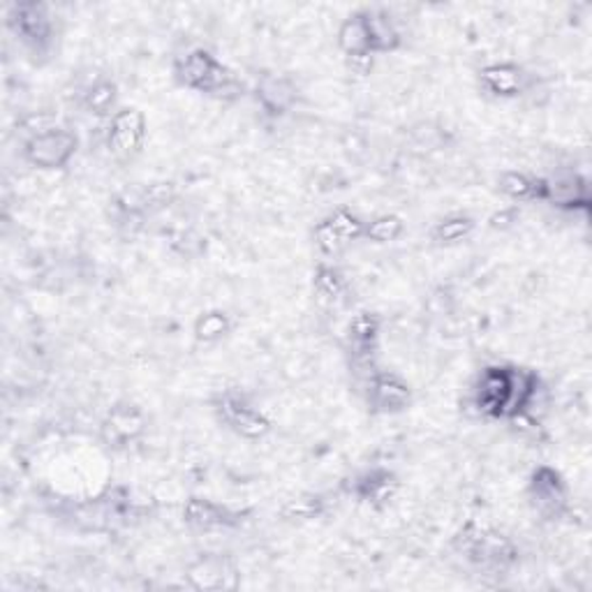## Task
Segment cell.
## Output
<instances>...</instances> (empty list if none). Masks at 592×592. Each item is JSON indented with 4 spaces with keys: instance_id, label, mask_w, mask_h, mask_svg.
<instances>
[{
    "instance_id": "obj_21",
    "label": "cell",
    "mask_w": 592,
    "mask_h": 592,
    "mask_svg": "<svg viewBox=\"0 0 592 592\" xmlns=\"http://www.w3.org/2000/svg\"><path fill=\"white\" fill-rule=\"evenodd\" d=\"M498 186L514 202H545V179L539 177L524 175V171H505Z\"/></svg>"
},
{
    "instance_id": "obj_14",
    "label": "cell",
    "mask_w": 592,
    "mask_h": 592,
    "mask_svg": "<svg viewBox=\"0 0 592 592\" xmlns=\"http://www.w3.org/2000/svg\"><path fill=\"white\" fill-rule=\"evenodd\" d=\"M338 46L340 52L348 59L355 72L366 74L373 67V49H370V35H368V21H366V10H359L350 14L340 23L338 29Z\"/></svg>"
},
{
    "instance_id": "obj_6",
    "label": "cell",
    "mask_w": 592,
    "mask_h": 592,
    "mask_svg": "<svg viewBox=\"0 0 592 592\" xmlns=\"http://www.w3.org/2000/svg\"><path fill=\"white\" fill-rule=\"evenodd\" d=\"M148 126L146 116L137 107H120L109 120L105 130V144L109 154L118 160H135L146 144Z\"/></svg>"
},
{
    "instance_id": "obj_16",
    "label": "cell",
    "mask_w": 592,
    "mask_h": 592,
    "mask_svg": "<svg viewBox=\"0 0 592 592\" xmlns=\"http://www.w3.org/2000/svg\"><path fill=\"white\" fill-rule=\"evenodd\" d=\"M528 74L516 63H490L479 70V88L498 101H514L526 93Z\"/></svg>"
},
{
    "instance_id": "obj_5",
    "label": "cell",
    "mask_w": 592,
    "mask_h": 592,
    "mask_svg": "<svg viewBox=\"0 0 592 592\" xmlns=\"http://www.w3.org/2000/svg\"><path fill=\"white\" fill-rule=\"evenodd\" d=\"M213 412L232 433L243 440H262L271 433V419L243 391L228 389L215 397Z\"/></svg>"
},
{
    "instance_id": "obj_23",
    "label": "cell",
    "mask_w": 592,
    "mask_h": 592,
    "mask_svg": "<svg viewBox=\"0 0 592 592\" xmlns=\"http://www.w3.org/2000/svg\"><path fill=\"white\" fill-rule=\"evenodd\" d=\"M475 228H477V222L473 215L454 213V215H447V218H442L440 222H435L431 239L435 245H456V243L471 236L475 232Z\"/></svg>"
},
{
    "instance_id": "obj_25",
    "label": "cell",
    "mask_w": 592,
    "mask_h": 592,
    "mask_svg": "<svg viewBox=\"0 0 592 592\" xmlns=\"http://www.w3.org/2000/svg\"><path fill=\"white\" fill-rule=\"evenodd\" d=\"M405 232V222L401 215L397 213H384V215H378L376 220L366 222V232H363V239L366 241H373V243H393L399 241Z\"/></svg>"
},
{
    "instance_id": "obj_10",
    "label": "cell",
    "mask_w": 592,
    "mask_h": 592,
    "mask_svg": "<svg viewBox=\"0 0 592 592\" xmlns=\"http://www.w3.org/2000/svg\"><path fill=\"white\" fill-rule=\"evenodd\" d=\"M382 319L376 313H359L352 317L348 327V350L352 357L355 373L363 380L370 378L378 370L376 357L380 345Z\"/></svg>"
},
{
    "instance_id": "obj_19",
    "label": "cell",
    "mask_w": 592,
    "mask_h": 592,
    "mask_svg": "<svg viewBox=\"0 0 592 592\" xmlns=\"http://www.w3.org/2000/svg\"><path fill=\"white\" fill-rule=\"evenodd\" d=\"M118 86L109 77H97L91 82L80 97V107L93 116V118H105L109 120L120 107H118Z\"/></svg>"
},
{
    "instance_id": "obj_20",
    "label": "cell",
    "mask_w": 592,
    "mask_h": 592,
    "mask_svg": "<svg viewBox=\"0 0 592 592\" xmlns=\"http://www.w3.org/2000/svg\"><path fill=\"white\" fill-rule=\"evenodd\" d=\"M368 21V35H370V49L373 54H393L403 44V35L397 27V21L391 19L384 10H366Z\"/></svg>"
},
{
    "instance_id": "obj_22",
    "label": "cell",
    "mask_w": 592,
    "mask_h": 592,
    "mask_svg": "<svg viewBox=\"0 0 592 592\" xmlns=\"http://www.w3.org/2000/svg\"><path fill=\"white\" fill-rule=\"evenodd\" d=\"M313 287L317 299L323 304L336 306L345 299V292H348V283H345L342 274L336 266L329 264H319L313 274Z\"/></svg>"
},
{
    "instance_id": "obj_2",
    "label": "cell",
    "mask_w": 592,
    "mask_h": 592,
    "mask_svg": "<svg viewBox=\"0 0 592 592\" xmlns=\"http://www.w3.org/2000/svg\"><path fill=\"white\" fill-rule=\"evenodd\" d=\"M454 551L484 574H507L518 562V549L514 541L477 521H467L452 539Z\"/></svg>"
},
{
    "instance_id": "obj_12",
    "label": "cell",
    "mask_w": 592,
    "mask_h": 592,
    "mask_svg": "<svg viewBox=\"0 0 592 592\" xmlns=\"http://www.w3.org/2000/svg\"><path fill=\"white\" fill-rule=\"evenodd\" d=\"M363 397L368 410L376 414H399L412 405L410 384L397 373H384V370H376L363 380Z\"/></svg>"
},
{
    "instance_id": "obj_30",
    "label": "cell",
    "mask_w": 592,
    "mask_h": 592,
    "mask_svg": "<svg viewBox=\"0 0 592 592\" xmlns=\"http://www.w3.org/2000/svg\"><path fill=\"white\" fill-rule=\"evenodd\" d=\"M516 215H518L516 209H505V211H500V213H496V215H490L488 225H490L493 230H505V228L511 225V222H516Z\"/></svg>"
},
{
    "instance_id": "obj_9",
    "label": "cell",
    "mask_w": 592,
    "mask_h": 592,
    "mask_svg": "<svg viewBox=\"0 0 592 592\" xmlns=\"http://www.w3.org/2000/svg\"><path fill=\"white\" fill-rule=\"evenodd\" d=\"M253 97L268 118H283L299 105V86L289 74L262 70L253 84Z\"/></svg>"
},
{
    "instance_id": "obj_1",
    "label": "cell",
    "mask_w": 592,
    "mask_h": 592,
    "mask_svg": "<svg viewBox=\"0 0 592 592\" xmlns=\"http://www.w3.org/2000/svg\"><path fill=\"white\" fill-rule=\"evenodd\" d=\"M175 80L179 86L215 97V101H236L245 91L236 72L202 46L175 59Z\"/></svg>"
},
{
    "instance_id": "obj_7",
    "label": "cell",
    "mask_w": 592,
    "mask_h": 592,
    "mask_svg": "<svg viewBox=\"0 0 592 592\" xmlns=\"http://www.w3.org/2000/svg\"><path fill=\"white\" fill-rule=\"evenodd\" d=\"M528 498L532 509L545 521H560L570 511V488H567L562 475L549 465H541L532 473L528 484Z\"/></svg>"
},
{
    "instance_id": "obj_13",
    "label": "cell",
    "mask_w": 592,
    "mask_h": 592,
    "mask_svg": "<svg viewBox=\"0 0 592 592\" xmlns=\"http://www.w3.org/2000/svg\"><path fill=\"white\" fill-rule=\"evenodd\" d=\"M514 380V366H488L477 380L473 403L486 419H505Z\"/></svg>"
},
{
    "instance_id": "obj_18",
    "label": "cell",
    "mask_w": 592,
    "mask_h": 592,
    "mask_svg": "<svg viewBox=\"0 0 592 592\" xmlns=\"http://www.w3.org/2000/svg\"><path fill=\"white\" fill-rule=\"evenodd\" d=\"M399 493V477L384 467H373V471H366L352 482V496L359 503H366L376 509L387 507Z\"/></svg>"
},
{
    "instance_id": "obj_8",
    "label": "cell",
    "mask_w": 592,
    "mask_h": 592,
    "mask_svg": "<svg viewBox=\"0 0 592 592\" xmlns=\"http://www.w3.org/2000/svg\"><path fill=\"white\" fill-rule=\"evenodd\" d=\"M186 585L200 592H228L241 585L239 567L222 553H204L186 567Z\"/></svg>"
},
{
    "instance_id": "obj_29",
    "label": "cell",
    "mask_w": 592,
    "mask_h": 592,
    "mask_svg": "<svg viewBox=\"0 0 592 592\" xmlns=\"http://www.w3.org/2000/svg\"><path fill=\"white\" fill-rule=\"evenodd\" d=\"M315 245L319 249V253L327 255V257L340 255L345 249H348V245H345V243L336 236V232L327 225L325 220L319 222V225L315 228Z\"/></svg>"
},
{
    "instance_id": "obj_26",
    "label": "cell",
    "mask_w": 592,
    "mask_h": 592,
    "mask_svg": "<svg viewBox=\"0 0 592 592\" xmlns=\"http://www.w3.org/2000/svg\"><path fill=\"white\" fill-rule=\"evenodd\" d=\"M327 225L336 232V236L345 243V245H350L355 241H361L363 239V232H366V222L348 211V209H336L331 215L325 218Z\"/></svg>"
},
{
    "instance_id": "obj_11",
    "label": "cell",
    "mask_w": 592,
    "mask_h": 592,
    "mask_svg": "<svg viewBox=\"0 0 592 592\" xmlns=\"http://www.w3.org/2000/svg\"><path fill=\"white\" fill-rule=\"evenodd\" d=\"M146 433V414L139 405L130 401L114 403L101 424V437L109 450H128Z\"/></svg>"
},
{
    "instance_id": "obj_28",
    "label": "cell",
    "mask_w": 592,
    "mask_h": 592,
    "mask_svg": "<svg viewBox=\"0 0 592 592\" xmlns=\"http://www.w3.org/2000/svg\"><path fill=\"white\" fill-rule=\"evenodd\" d=\"M410 139H412V148H419V151H424V154L440 151V148L444 146V130L435 128L433 123H422V126L412 128Z\"/></svg>"
},
{
    "instance_id": "obj_27",
    "label": "cell",
    "mask_w": 592,
    "mask_h": 592,
    "mask_svg": "<svg viewBox=\"0 0 592 592\" xmlns=\"http://www.w3.org/2000/svg\"><path fill=\"white\" fill-rule=\"evenodd\" d=\"M327 511V500L323 496H299L289 500L283 507V516L287 521H313V518H319Z\"/></svg>"
},
{
    "instance_id": "obj_4",
    "label": "cell",
    "mask_w": 592,
    "mask_h": 592,
    "mask_svg": "<svg viewBox=\"0 0 592 592\" xmlns=\"http://www.w3.org/2000/svg\"><path fill=\"white\" fill-rule=\"evenodd\" d=\"M80 137L70 128H44L40 133H31V137L23 141L21 156L31 167L42 171H56L65 169L72 158L77 156Z\"/></svg>"
},
{
    "instance_id": "obj_17",
    "label": "cell",
    "mask_w": 592,
    "mask_h": 592,
    "mask_svg": "<svg viewBox=\"0 0 592 592\" xmlns=\"http://www.w3.org/2000/svg\"><path fill=\"white\" fill-rule=\"evenodd\" d=\"M545 202L564 211H588L590 207V188L577 171H560V175L545 179Z\"/></svg>"
},
{
    "instance_id": "obj_24",
    "label": "cell",
    "mask_w": 592,
    "mask_h": 592,
    "mask_svg": "<svg viewBox=\"0 0 592 592\" xmlns=\"http://www.w3.org/2000/svg\"><path fill=\"white\" fill-rule=\"evenodd\" d=\"M192 331H194L197 342L213 345V342L228 338L232 334V317H230V313L220 310V308L207 310V313H202L200 317L194 319V329Z\"/></svg>"
},
{
    "instance_id": "obj_3",
    "label": "cell",
    "mask_w": 592,
    "mask_h": 592,
    "mask_svg": "<svg viewBox=\"0 0 592 592\" xmlns=\"http://www.w3.org/2000/svg\"><path fill=\"white\" fill-rule=\"evenodd\" d=\"M8 27L29 54L46 56L52 52L56 27L44 3H12L8 8Z\"/></svg>"
},
{
    "instance_id": "obj_15",
    "label": "cell",
    "mask_w": 592,
    "mask_h": 592,
    "mask_svg": "<svg viewBox=\"0 0 592 592\" xmlns=\"http://www.w3.org/2000/svg\"><path fill=\"white\" fill-rule=\"evenodd\" d=\"M183 521L192 530L215 532V530L239 528L243 524V514L230 509L228 505L213 503L209 498H190L183 505Z\"/></svg>"
}]
</instances>
